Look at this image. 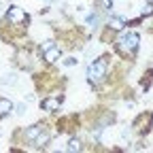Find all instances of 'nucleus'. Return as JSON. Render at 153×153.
<instances>
[{"instance_id":"1","label":"nucleus","mask_w":153,"mask_h":153,"mask_svg":"<svg viewBox=\"0 0 153 153\" xmlns=\"http://www.w3.org/2000/svg\"><path fill=\"white\" fill-rule=\"evenodd\" d=\"M104 74H106V62H104V60H96V62L89 64V68H87V79H89L91 83H100V81L104 79Z\"/></svg>"},{"instance_id":"2","label":"nucleus","mask_w":153,"mask_h":153,"mask_svg":"<svg viewBox=\"0 0 153 153\" xmlns=\"http://www.w3.org/2000/svg\"><path fill=\"white\" fill-rule=\"evenodd\" d=\"M136 47H138V34L136 32H130V34H123L121 36V49L126 53H132Z\"/></svg>"},{"instance_id":"3","label":"nucleus","mask_w":153,"mask_h":153,"mask_svg":"<svg viewBox=\"0 0 153 153\" xmlns=\"http://www.w3.org/2000/svg\"><path fill=\"white\" fill-rule=\"evenodd\" d=\"M7 17H9V22H13V24H19L24 19V11L19 9V7H9V13H7Z\"/></svg>"},{"instance_id":"4","label":"nucleus","mask_w":153,"mask_h":153,"mask_svg":"<svg viewBox=\"0 0 153 153\" xmlns=\"http://www.w3.org/2000/svg\"><path fill=\"white\" fill-rule=\"evenodd\" d=\"M57 57H60V49H57L55 45H51L49 49H45V60L47 62H55Z\"/></svg>"},{"instance_id":"5","label":"nucleus","mask_w":153,"mask_h":153,"mask_svg":"<svg viewBox=\"0 0 153 153\" xmlns=\"http://www.w3.org/2000/svg\"><path fill=\"white\" fill-rule=\"evenodd\" d=\"M13 111V102L11 100H0V117Z\"/></svg>"},{"instance_id":"6","label":"nucleus","mask_w":153,"mask_h":153,"mask_svg":"<svg viewBox=\"0 0 153 153\" xmlns=\"http://www.w3.org/2000/svg\"><path fill=\"white\" fill-rule=\"evenodd\" d=\"M41 130H43L41 126H32V128L26 132V138H28V140H34V138L38 136V134H41Z\"/></svg>"},{"instance_id":"7","label":"nucleus","mask_w":153,"mask_h":153,"mask_svg":"<svg viewBox=\"0 0 153 153\" xmlns=\"http://www.w3.org/2000/svg\"><path fill=\"white\" fill-rule=\"evenodd\" d=\"M43 108H45V111H55V108H60V102L53 100V98H49V100L43 102Z\"/></svg>"},{"instance_id":"8","label":"nucleus","mask_w":153,"mask_h":153,"mask_svg":"<svg viewBox=\"0 0 153 153\" xmlns=\"http://www.w3.org/2000/svg\"><path fill=\"white\" fill-rule=\"evenodd\" d=\"M0 83H2V85H13V83H15V72H7V74H2Z\"/></svg>"},{"instance_id":"9","label":"nucleus","mask_w":153,"mask_h":153,"mask_svg":"<svg viewBox=\"0 0 153 153\" xmlns=\"http://www.w3.org/2000/svg\"><path fill=\"white\" fill-rule=\"evenodd\" d=\"M108 26H111L113 30H121V28H123V22H121L119 17H111V22H108Z\"/></svg>"},{"instance_id":"10","label":"nucleus","mask_w":153,"mask_h":153,"mask_svg":"<svg viewBox=\"0 0 153 153\" xmlns=\"http://www.w3.org/2000/svg\"><path fill=\"white\" fill-rule=\"evenodd\" d=\"M34 140H36V145H38V147H43V145H47V143H49V134H38Z\"/></svg>"},{"instance_id":"11","label":"nucleus","mask_w":153,"mask_h":153,"mask_svg":"<svg viewBox=\"0 0 153 153\" xmlns=\"http://www.w3.org/2000/svg\"><path fill=\"white\" fill-rule=\"evenodd\" d=\"M66 149H68V151H79V149H81V143L76 140V138H72V140L68 143V147H66Z\"/></svg>"},{"instance_id":"12","label":"nucleus","mask_w":153,"mask_h":153,"mask_svg":"<svg viewBox=\"0 0 153 153\" xmlns=\"http://www.w3.org/2000/svg\"><path fill=\"white\" fill-rule=\"evenodd\" d=\"M15 113H17V115H24V113H26V104H17V106H15Z\"/></svg>"},{"instance_id":"13","label":"nucleus","mask_w":153,"mask_h":153,"mask_svg":"<svg viewBox=\"0 0 153 153\" xmlns=\"http://www.w3.org/2000/svg\"><path fill=\"white\" fill-rule=\"evenodd\" d=\"M76 62H79L76 57H66V62H64V64H66V66H74Z\"/></svg>"},{"instance_id":"14","label":"nucleus","mask_w":153,"mask_h":153,"mask_svg":"<svg viewBox=\"0 0 153 153\" xmlns=\"http://www.w3.org/2000/svg\"><path fill=\"white\" fill-rule=\"evenodd\" d=\"M102 4H104V9H111V4H113V0H102Z\"/></svg>"},{"instance_id":"15","label":"nucleus","mask_w":153,"mask_h":153,"mask_svg":"<svg viewBox=\"0 0 153 153\" xmlns=\"http://www.w3.org/2000/svg\"><path fill=\"white\" fill-rule=\"evenodd\" d=\"M0 11H2V0H0Z\"/></svg>"}]
</instances>
